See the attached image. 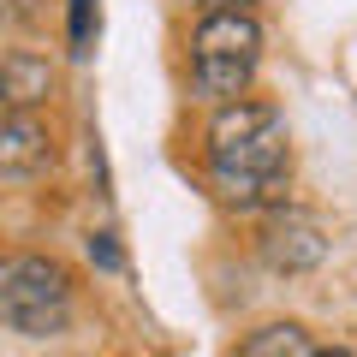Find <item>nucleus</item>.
<instances>
[{"mask_svg": "<svg viewBox=\"0 0 357 357\" xmlns=\"http://www.w3.org/2000/svg\"><path fill=\"white\" fill-rule=\"evenodd\" d=\"M0 321L30 340H54L72 328V274L48 256H6L0 262Z\"/></svg>", "mask_w": 357, "mask_h": 357, "instance_id": "obj_1", "label": "nucleus"}, {"mask_svg": "<svg viewBox=\"0 0 357 357\" xmlns=\"http://www.w3.org/2000/svg\"><path fill=\"white\" fill-rule=\"evenodd\" d=\"M286 119L274 102H227L208 126V173H286Z\"/></svg>", "mask_w": 357, "mask_h": 357, "instance_id": "obj_2", "label": "nucleus"}, {"mask_svg": "<svg viewBox=\"0 0 357 357\" xmlns=\"http://www.w3.org/2000/svg\"><path fill=\"white\" fill-rule=\"evenodd\" d=\"M256 66H262V30H256L250 13H208L197 24V42H191V72H197V89L215 96V102H238L250 89Z\"/></svg>", "mask_w": 357, "mask_h": 357, "instance_id": "obj_3", "label": "nucleus"}, {"mask_svg": "<svg viewBox=\"0 0 357 357\" xmlns=\"http://www.w3.org/2000/svg\"><path fill=\"white\" fill-rule=\"evenodd\" d=\"M256 250H262V262L274 268V274H310V268H321V256H328V232H321L316 215H298V208H274L268 215V227L256 232Z\"/></svg>", "mask_w": 357, "mask_h": 357, "instance_id": "obj_4", "label": "nucleus"}, {"mask_svg": "<svg viewBox=\"0 0 357 357\" xmlns=\"http://www.w3.org/2000/svg\"><path fill=\"white\" fill-rule=\"evenodd\" d=\"M42 167H54L48 126L30 119V114H0V173L30 178V173H42Z\"/></svg>", "mask_w": 357, "mask_h": 357, "instance_id": "obj_5", "label": "nucleus"}, {"mask_svg": "<svg viewBox=\"0 0 357 357\" xmlns=\"http://www.w3.org/2000/svg\"><path fill=\"white\" fill-rule=\"evenodd\" d=\"M54 96V66L42 54H0V114H30Z\"/></svg>", "mask_w": 357, "mask_h": 357, "instance_id": "obj_6", "label": "nucleus"}, {"mask_svg": "<svg viewBox=\"0 0 357 357\" xmlns=\"http://www.w3.org/2000/svg\"><path fill=\"white\" fill-rule=\"evenodd\" d=\"M208 185H215V197L227 208H238V215L286 203V173H208Z\"/></svg>", "mask_w": 357, "mask_h": 357, "instance_id": "obj_7", "label": "nucleus"}, {"mask_svg": "<svg viewBox=\"0 0 357 357\" xmlns=\"http://www.w3.org/2000/svg\"><path fill=\"white\" fill-rule=\"evenodd\" d=\"M238 357H316V345H310V333L298 321H268L238 345Z\"/></svg>", "mask_w": 357, "mask_h": 357, "instance_id": "obj_8", "label": "nucleus"}, {"mask_svg": "<svg viewBox=\"0 0 357 357\" xmlns=\"http://www.w3.org/2000/svg\"><path fill=\"white\" fill-rule=\"evenodd\" d=\"M66 42H72V54H89V42H96V0H72Z\"/></svg>", "mask_w": 357, "mask_h": 357, "instance_id": "obj_9", "label": "nucleus"}, {"mask_svg": "<svg viewBox=\"0 0 357 357\" xmlns=\"http://www.w3.org/2000/svg\"><path fill=\"white\" fill-rule=\"evenodd\" d=\"M0 13L13 18V24H42V6H36V0H0Z\"/></svg>", "mask_w": 357, "mask_h": 357, "instance_id": "obj_10", "label": "nucleus"}, {"mask_svg": "<svg viewBox=\"0 0 357 357\" xmlns=\"http://www.w3.org/2000/svg\"><path fill=\"white\" fill-rule=\"evenodd\" d=\"M89 256H96L102 268H119V244H114V232H96V238H89Z\"/></svg>", "mask_w": 357, "mask_h": 357, "instance_id": "obj_11", "label": "nucleus"}, {"mask_svg": "<svg viewBox=\"0 0 357 357\" xmlns=\"http://www.w3.org/2000/svg\"><path fill=\"white\" fill-rule=\"evenodd\" d=\"M203 6H208V13H250L256 0H203Z\"/></svg>", "mask_w": 357, "mask_h": 357, "instance_id": "obj_12", "label": "nucleus"}, {"mask_svg": "<svg viewBox=\"0 0 357 357\" xmlns=\"http://www.w3.org/2000/svg\"><path fill=\"white\" fill-rule=\"evenodd\" d=\"M316 357H351V351H345V345H333V351H316Z\"/></svg>", "mask_w": 357, "mask_h": 357, "instance_id": "obj_13", "label": "nucleus"}]
</instances>
